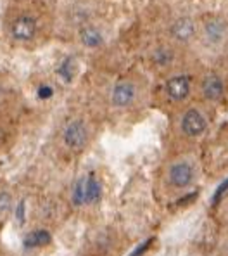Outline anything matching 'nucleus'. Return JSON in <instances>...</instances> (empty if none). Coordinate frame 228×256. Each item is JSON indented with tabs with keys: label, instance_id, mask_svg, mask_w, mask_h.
Here are the masks:
<instances>
[{
	"label": "nucleus",
	"instance_id": "1",
	"mask_svg": "<svg viewBox=\"0 0 228 256\" xmlns=\"http://www.w3.org/2000/svg\"><path fill=\"white\" fill-rule=\"evenodd\" d=\"M3 35L16 48H38L54 32V10L47 0H12L2 20Z\"/></svg>",
	"mask_w": 228,
	"mask_h": 256
},
{
	"label": "nucleus",
	"instance_id": "2",
	"mask_svg": "<svg viewBox=\"0 0 228 256\" xmlns=\"http://www.w3.org/2000/svg\"><path fill=\"white\" fill-rule=\"evenodd\" d=\"M203 161L194 150H180L164 163L161 172V187L171 199L190 194L203 180Z\"/></svg>",
	"mask_w": 228,
	"mask_h": 256
},
{
	"label": "nucleus",
	"instance_id": "3",
	"mask_svg": "<svg viewBox=\"0 0 228 256\" xmlns=\"http://www.w3.org/2000/svg\"><path fill=\"white\" fill-rule=\"evenodd\" d=\"M213 114L211 108L204 106L199 100H194L182 106L175 114L173 134L183 144H197L211 130Z\"/></svg>",
	"mask_w": 228,
	"mask_h": 256
},
{
	"label": "nucleus",
	"instance_id": "4",
	"mask_svg": "<svg viewBox=\"0 0 228 256\" xmlns=\"http://www.w3.org/2000/svg\"><path fill=\"white\" fill-rule=\"evenodd\" d=\"M196 47L209 58L223 54L228 48V18L222 14H208L201 18Z\"/></svg>",
	"mask_w": 228,
	"mask_h": 256
},
{
	"label": "nucleus",
	"instance_id": "5",
	"mask_svg": "<svg viewBox=\"0 0 228 256\" xmlns=\"http://www.w3.org/2000/svg\"><path fill=\"white\" fill-rule=\"evenodd\" d=\"M196 86L197 76L187 73V71H173L164 78L163 86H161V96L166 104L180 109L196 97Z\"/></svg>",
	"mask_w": 228,
	"mask_h": 256
},
{
	"label": "nucleus",
	"instance_id": "6",
	"mask_svg": "<svg viewBox=\"0 0 228 256\" xmlns=\"http://www.w3.org/2000/svg\"><path fill=\"white\" fill-rule=\"evenodd\" d=\"M199 35V20L192 14H178L166 26V42L177 48L194 47Z\"/></svg>",
	"mask_w": 228,
	"mask_h": 256
},
{
	"label": "nucleus",
	"instance_id": "7",
	"mask_svg": "<svg viewBox=\"0 0 228 256\" xmlns=\"http://www.w3.org/2000/svg\"><path fill=\"white\" fill-rule=\"evenodd\" d=\"M227 99V82L216 71H206L197 76L196 100L203 102L204 106L215 109L222 106Z\"/></svg>",
	"mask_w": 228,
	"mask_h": 256
},
{
	"label": "nucleus",
	"instance_id": "8",
	"mask_svg": "<svg viewBox=\"0 0 228 256\" xmlns=\"http://www.w3.org/2000/svg\"><path fill=\"white\" fill-rule=\"evenodd\" d=\"M144 86L137 78L125 76L116 80L109 90V104L116 111H128L133 109L142 100Z\"/></svg>",
	"mask_w": 228,
	"mask_h": 256
},
{
	"label": "nucleus",
	"instance_id": "9",
	"mask_svg": "<svg viewBox=\"0 0 228 256\" xmlns=\"http://www.w3.org/2000/svg\"><path fill=\"white\" fill-rule=\"evenodd\" d=\"M90 125L83 118H71L62 128V144H64L66 149L74 154L83 152L90 144Z\"/></svg>",
	"mask_w": 228,
	"mask_h": 256
},
{
	"label": "nucleus",
	"instance_id": "10",
	"mask_svg": "<svg viewBox=\"0 0 228 256\" xmlns=\"http://www.w3.org/2000/svg\"><path fill=\"white\" fill-rule=\"evenodd\" d=\"M177 50L178 48L175 45H171L170 42L161 44L158 47H154L151 52H149V61H151L152 66L159 71H166L168 74L173 73L175 64H177Z\"/></svg>",
	"mask_w": 228,
	"mask_h": 256
},
{
	"label": "nucleus",
	"instance_id": "11",
	"mask_svg": "<svg viewBox=\"0 0 228 256\" xmlns=\"http://www.w3.org/2000/svg\"><path fill=\"white\" fill-rule=\"evenodd\" d=\"M78 42L83 45L85 48H99L106 44V33H104L102 26L97 24L95 21L83 22L81 26L76 28Z\"/></svg>",
	"mask_w": 228,
	"mask_h": 256
},
{
	"label": "nucleus",
	"instance_id": "12",
	"mask_svg": "<svg viewBox=\"0 0 228 256\" xmlns=\"http://www.w3.org/2000/svg\"><path fill=\"white\" fill-rule=\"evenodd\" d=\"M71 201L74 206H88L87 202V176H81L73 187V194H71Z\"/></svg>",
	"mask_w": 228,
	"mask_h": 256
},
{
	"label": "nucleus",
	"instance_id": "13",
	"mask_svg": "<svg viewBox=\"0 0 228 256\" xmlns=\"http://www.w3.org/2000/svg\"><path fill=\"white\" fill-rule=\"evenodd\" d=\"M50 240L52 237L47 230H36L24 237V248H40V246H45Z\"/></svg>",
	"mask_w": 228,
	"mask_h": 256
},
{
	"label": "nucleus",
	"instance_id": "14",
	"mask_svg": "<svg viewBox=\"0 0 228 256\" xmlns=\"http://www.w3.org/2000/svg\"><path fill=\"white\" fill-rule=\"evenodd\" d=\"M10 208H12V198H10L9 192L2 190L0 192V214L9 213Z\"/></svg>",
	"mask_w": 228,
	"mask_h": 256
},
{
	"label": "nucleus",
	"instance_id": "15",
	"mask_svg": "<svg viewBox=\"0 0 228 256\" xmlns=\"http://www.w3.org/2000/svg\"><path fill=\"white\" fill-rule=\"evenodd\" d=\"M24 206H26V202L23 199V201H19L17 210H16V218H17V222H19V224H23V222H24Z\"/></svg>",
	"mask_w": 228,
	"mask_h": 256
},
{
	"label": "nucleus",
	"instance_id": "16",
	"mask_svg": "<svg viewBox=\"0 0 228 256\" xmlns=\"http://www.w3.org/2000/svg\"><path fill=\"white\" fill-rule=\"evenodd\" d=\"M206 256H228V248H218V250H215L213 253Z\"/></svg>",
	"mask_w": 228,
	"mask_h": 256
}]
</instances>
